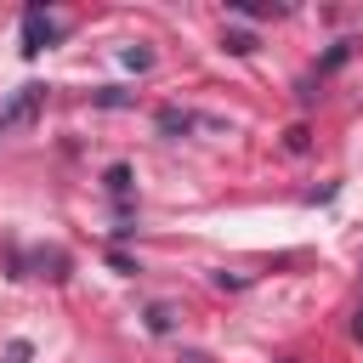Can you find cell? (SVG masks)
Returning a JSON list of instances; mask_svg holds the SVG:
<instances>
[{
    "mask_svg": "<svg viewBox=\"0 0 363 363\" xmlns=\"http://www.w3.org/2000/svg\"><path fill=\"white\" fill-rule=\"evenodd\" d=\"M108 193H113V199L130 193V164H113V170H108Z\"/></svg>",
    "mask_w": 363,
    "mask_h": 363,
    "instance_id": "5",
    "label": "cell"
},
{
    "mask_svg": "<svg viewBox=\"0 0 363 363\" xmlns=\"http://www.w3.org/2000/svg\"><path fill=\"white\" fill-rule=\"evenodd\" d=\"M159 130H170V136L176 130H193V113L187 108H159Z\"/></svg>",
    "mask_w": 363,
    "mask_h": 363,
    "instance_id": "3",
    "label": "cell"
},
{
    "mask_svg": "<svg viewBox=\"0 0 363 363\" xmlns=\"http://www.w3.org/2000/svg\"><path fill=\"white\" fill-rule=\"evenodd\" d=\"M40 108H45V85H23L6 108H0V130H17V125H34L40 119Z\"/></svg>",
    "mask_w": 363,
    "mask_h": 363,
    "instance_id": "1",
    "label": "cell"
},
{
    "mask_svg": "<svg viewBox=\"0 0 363 363\" xmlns=\"http://www.w3.org/2000/svg\"><path fill=\"white\" fill-rule=\"evenodd\" d=\"M227 51H233V57H250V51H255V34H250V28H233V34H227Z\"/></svg>",
    "mask_w": 363,
    "mask_h": 363,
    "instance_id": "4",
    "label": "cell"
},
{
    "mask_svg": "<svg viewBox=\"0 0 363 363\" xmlns=\"http://www.w3.org/2000/svg\"><path fill=\"white\" fill-rule=\"evenodd\" d=\"M28 357H34L28 340H11V346H6V363H28Z\"/></svg>",
    "mask_w": 363,
    "mask_h": 363,
    "instance_id": "8",
    "label": "cell"
},
{
    "mask_svg": "<svg viewBox=\"0 0 363 363\" xmlns=\"http://www.w3.org/2000/svg\"><path fill=\"white\" fill-rule=\"evenodd\" d=\"M125 62H130V68H147V62H153V51H147V45H130V51H125Z\"/></svg>",
    "mask_w": 363,
    "mask_h": 363,
    "instance_id": "9",
    "label": "cell"
},
{
    "mask_svg": "<svg viewBox=\"0 0 363 363\" xmlns=\"http://www.w3.org/2000/svg\"><path fill=\"white\" fill-rule=\"evenodd\" d=\"M51 40H57V23L45 17V6H28L23 11V57H40Z\"/></svg>",
    "mask_w": 363,
    "mask_h": 363,
    "instance_id": "2",
    "label": "cell"
},
{
    "mask_svg": "<svg viewBox=\"0 0 363 363\" xmlns=\"http://www.w3.org/2000/svg\"><path fill=\"white\" fill-rule=\"evenodd\" d=\"M147 329L164 335V329H170V306H147Z\"/></svg>",
    "mask_w": 363,
    "mask_h": 363,
    "instance_id": "7",
    "label": "cell"
},
{
    "mask_svg": "<svg viewBox=\"0 0 363 363\" xmlns=\"http://www.w3.org/2000/svg\"><path fill=\"white\" fill-rule=\"evenodd\" d=\"M130 102V91H119V85H102L96 91V108H125Z\"/></svg>",
    "mask_w": 363,
    "mask_h": 363,
    "instance_id": "6",
    "label": "cell"
}]
</instances>
